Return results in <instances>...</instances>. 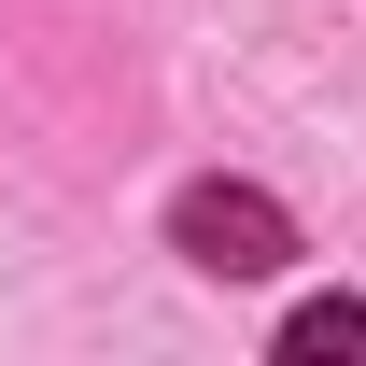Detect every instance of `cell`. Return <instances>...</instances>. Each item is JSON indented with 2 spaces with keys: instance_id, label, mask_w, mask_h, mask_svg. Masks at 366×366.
I'll use <instances>...</instances> for the list:
<instances>
[{
  "instance_id": "cell-1",
  "label": "cell",
  "mask_w": 366,
  "mask_h": 366,
  "mask_svg": "<svg viewBox=\"0 0 366 366\" xmlns=\"http://www.w3.org/2000/svg\"><path fill=\"white\" fill-rule=\"evenodd\" d=\"M183 254L212 282H268L282 254H296V226H282V197H254V183H197V197H183Z\"/></svg>"
},
{
  "instance_id": "cell-2",
  "label": "cell",
  "mask_w": 366,
  "mask_h": 366,
  "mask_svg": "<svg viewBox=\"0 0 366 366\" xmlns=\"http://www.w3.org/2000/svg\"><path fill=\"white\" fill-rule=\"evenodd\" d=\"M282 352H296V366H324V352H366V310H352V296H324V310H296V324H282Z\"/></svg>"
}]
</instances>
